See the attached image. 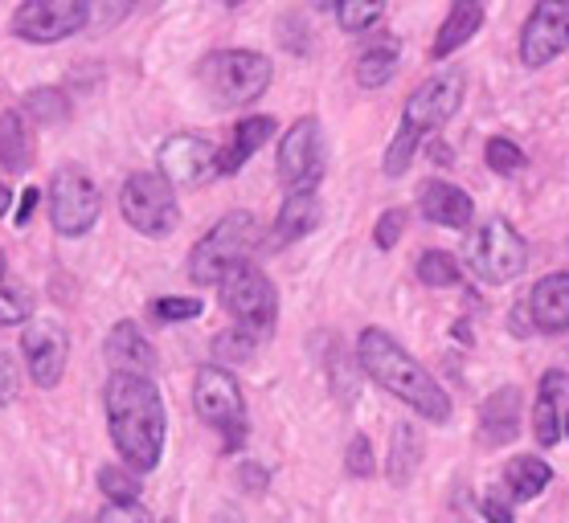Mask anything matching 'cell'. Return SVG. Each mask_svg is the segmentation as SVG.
Wrapping results in <instances>:
<instances>
[{
  "mask_svg": "<svg viewBox=\"0 0 569 523\" xmlns=\"http://www.w3.org/2000/svg\"><path fill=\"white\" fill-rule=\"evenodd\" d=\"M107 430L116 450L128 459L131 471H156L164 459V434H169V413L164 396L152 376L140 372H111L103 389Z\"/></svg>",
  "mask_w": 569,
  "mask_h": 523,
  "instance_id": "6da1fadb",
  "label": "cell"
},
{
  "mask_svg": "<svg viewBox=\"0 0 569 523\" xmlns=\"http://www.w3.org/2000/svg\"><path fill=\"white\" fill-rule=\"evenodd\" d=\"M357 360L361 369L373 376L389 396H398L401 405H410L418 418H427L435 425L451 422V396L435 376L427 372L422 360H415L406 348L386 332V328H365L357 340Z\"/></svg>",
  "mask_w": 569,
  "mask_h": 523,
  "instance_id": "7a4b0ae2",
  "label": "cell"
},
{
  "mask_svg": "<svg viewBox=\"0 0 569 523\" xmlns=\"http://www.w3.org/2000/svg\"><path fill=\"white\" fill-rule=\"evenodd\" d=\"M463 94H467V70L463 66H447L439 74H430L427 82L406 99L398 135H393V143L386 148V177H406V168H410V160L418 155L422 140L451 123L455 111L463 107Z\"/></svg>",
  "mask_w": 569,
  "mask_h": 523,
  "instance_id": "3957f363",
  "label": "cell"
},
{
  "mask_svg": "<svg viewBox=\"0 0 569 523\" xmlns=\"http://www.w3.org/2000/svg\"><path fill=\"white\" fill-rule=\"evenodd\" d=\"M271 78V58H262L259 50H218L197 66V82L206 87L213 107H250L267 94Z\"/></svg>",
  "mask_w": 569,
  "mask_h": 523,
  "instance_id": "277c9868",
  "label": "cell"
},
{
  "mask_svg": "<svg viewBox=\"0 0 569 523\" xmlns=\"http://www.w3.org/2000/svg\"><path fill=\"white\" fill-rule=\"evenodd\" d=\"M254 245H259V218L247 213V209H233V213H226L193 245V254H189V279L197 286H218L221 274L230 266H238V262H247Z\"/></svg>",
  "mask_w": 569,
  "mask_h": 523,
  "instance_id": "5b68a950",
  "label": "cell"
},
{
  "mask_svg": "<svg viewBox=\"0 0 569 523\" xmlns=\"http://www.w3.org/2000/svg\"><path fill=\"white\" fill-rule=\"evenodd\" d=\"M221 306L230 311L238 328H247L250 335H274V323H279V291L274 282L267 279V270L254 266V262H238L221 274Z\"/></svg>",
  "mask_w": 569,
  "mask_h": 523,
  "instance_id": "8992f818",
  "label": "cell"
},
{
  "mask_svg": "<svg viewBox=\"0 0 569 523\" xmlns=\"http://www.w3.org/2000/svg\"><path fill=\"white\" fill-rule=\"evenodd\" d=\"M193 405L197 418L226 437V450H238L247 442V401H242V389L230 369H221V364L197 369Z\"/></svg>",
  "mask_w": 569,
  "mask_h": 523,
  "instance_id": "52a82bcc",
  "label": "cell"
},
{
  "mask_svg": "<svg viewBox=\"0 0 569 523\" xmlns=\"http://www.w3.org/2000/svg\"><path fill=\"white\" fill-rule=\"evenodd\" d=\"M119 213L143 238H169L181 221V204L160 172H131L119 189Z\"/></svg>",
  "mask_w": 569,
  "mask_h": 523,
  "instance_id": "ba28073f",
  "label": "cell"
},
{
  "mask_svg": "<svg viewBox=\"0 0 569 523\" xmlns=\"http://www.w3.org/2000/svg\"><path fill=\"white\" fill-rule=\"evenodd\" d=\"M46 201H50L53 230L62 233V238H87V233L94 230L99 213H103L99 184H94V180L74 164H66V168L53 172Z\"/></svg>",
  "mask_w": 569,
  "mask_h": 523,
  "instance_id": "9c48e42d",
  "label": "cell"
},
{
  "mask_svg": "<svg viewBox=\"0 0 569 523\" xmlns=\"http://www.w3.org/2000/svg\"><path fill=\"white\" fill-rule=\"evenodd\" d=\"M467 262L483 282H512L529 266V242L505 218H492L467 238Z\"/></svg>",
  "mask_w": 569,
  "mask_h": 523,
  "instance_id": "30bf717a",
  "label": "cell"
},
{
  "mask_svg": "<svg viewBox=\"0 0 569 523\" xmlns=\"http://www.w3.org/2000/svg\"><path fill=\"white\" fill-rule=\"evenodd\" d=\"M91 21V0H21L13 13V38L53 46L82 33Z\"/></svg>",
  "mask_w": 569,
  "mask_h": 523,
  "instance_id": "8fae6325",
  "label": "cell"
},
{
  "mask_svg": "<svg viewBox=\"0 0 569 523\" xmlns=\"http://www.w3.org/2000/svg\"><path fill=\"white\" fill-rule=\"evenodd\" d=\"M323 164H328V148H323L320 119H296L291 131H283V140H279V184L287 192L316 189L323 180Z\"/></svg>",
  "mask_w": 569,
  "mask_h": 523,
  "instance_id": "7c38bea8",
  "label": "cell"
},
{
  "mask_svg": "<svg viewBox=\"0 0 569 523\" xmlns=\"http://www.w3.org/2000/svg\"><path fill=\"white\" fill-rule=\"evenodd\" d=\"M569 50V0H537L525 29H520V62L549 66Z\"/></svg>",
  "mask_w": 569,
  "mask_h": 523,
  "instance_id": "4fadbf2b",
  "label": "cell"
},
{
  "mask_svg": "<svg viewBox=\"0 0 569 523\" xmlns=\"http://www.w3.org/2000/svg\"><path fill=\"white\" fill-rule=\"evenodd\" d=\"M156 164H160V177L169 184H206L209 177H218V148L206 140V135H193V131H177L160 143L156 152Z\"/></svg>",
  "mask_w": 569,
  "mask_h": 523,
  "instance_id": "5bb4252c",
  "label": "cell"
},
{
  "mask_svg": "<svg viewBox=\"0 0 569 523\" xmlns=\"http://www.w3.org/2000/svg\"><path fill=\"white\" fill-rule=\"evenodd\" d=\"M21 356H26V369L33 376L38 389H53L62 381L66 372V356H70V340L58 323H26L21 332Z\"/></svg>",
  "mask_w": 569,
  "mask_h": 523,
  "instance_id": "9a60e30c",
  "label": "cell"
},
{
  "mask_svg": "<svg viewBox=\"0 0 569 523\" xmlns=\"http://www.w3.org/2000/svg\"><path fill=\"white\" fill-rule=\"evenodd\" d=\"M418 204H422V218L442 230H467L476 221V201L451 180H427L418 192Z\"/></svg>",
  "mask_w": 569,
  "mask_h": 523,
  "instance_id": "2e32d148",
  "label": "cell"
},
{
  "mask_svg": "<svg viewBox=\"0 0 569 523\" xmlns=\"http://www.w3.org/2000/svg\"><path fill=\"white\" fill-rule=\"evenodd\" d=\"M569 393V376L561 369H549L537 384V405H532V434H537V446H557L561 442V425H566V413H561V401Z\"/></svg>",
  "mask_w": 569,
  "mask_h": 523,
  "instance_id": "e0dca14e",
  "label": "cell"
},
{
  "mask_svg": "<svg viewBox=\"0 0 569 523\" xmlns=\"http://www.w3.org/2000/svg\"><path fill=\"white\" fill-rule=\"evenodd\" d=\"M103 352H107V360H111V369L116 372H140V376H152L156 364H160L152 340H148V335H143L131 320H119L116 328H111Z\"/></svg>",
  "mask_w": 569,
  "mask_h": 523,
  "instance_id": "ac0fdd59",
  "label": "cell"
},
{
  "mask_svg": "<svg viewBox=\"0 0 569 523\" xmlns=\"http://www.w3.org/2000/svg\"><path fill=\"white\" fill-rule=\"evenodd\" d=\"M323 218V204L316 197V189H296L287 192V201L279 204V218H274L271 230V250H283V245L308 238Z\"/></svg>",
  "mask_w": 569,
  "mask_h": 523,
  "instance_id": "d6986e66",
  "label": "cell"
},
{
  "mask_svg": "<svg viewBox=\"0 0 569 523\" xmlns=\"http://www.w3.org/2000/svg\"><path fill=\"white\" fill-rule=\"evenodd\" d=\"M529 315L532 328L549 335L569 332V274H545L529 291Z\"/></svg>",
  "mask_w": 569,
  "mask_h": 523,
  "instance_id": "ffe728a7",
  "label": "cell"
},
{
  "mask_svg": "<svg viewBox=\"0 0 569 523\" xmlns=\"http://www.w3.org/2000/svg\"><path fill=\"white\" fill-rule=\"evenodd\" d=\"M520 434V393L517 389H496L479 409V437L488 446H508Z\"/></svg>",
  "mask_w": 569,
  "mask_h": 523,
  "instance_id": "44dd1931",
  "label": "cell"
},
{
  "mask_svg": "<svg viewBox=\"0 0 569 523\" xmlns=\"http://www.w3.org/2000/svg\"><path fill=\"white\" fill-rule=\"evenodd\" d=\"M271 135H274V119L271 115L242 119V123L233 128L230 143L218 152V177H233V172H242V164L259 152L262 143H271Z\"/></svg>",
  "mask_w": 569,
  "mask_h": 523,
  "instance_id": "7402d4cb",
  "label": "cell"
},
{
  "mask_svg": "<svg viewBox=\"0 0 569 523\" xmlns=\"http://www.w3.org/2000/svg\"><path fill=\"white\" fill-rule=\"evenodd\" d=\"M479 26H483V0H455L447 21L439 26V38L430 46V58L442 62V58L459 53L479 33Z\"/></svg>",
  "mask_w": 569,
  "mask_h": 523,
  "instance_id": "603a6c76",
  "label": "cell"
},
{
  "mask_svg": "<svg viewBox=\"0 0 569 523\" xmlns=\"http://www.w3.org/2000/svg\"><path fill=\"white\" fill-rule=\"evenodd\" d=\"M398 62H401V38H393V33H381V38H373L369 46L361 50V58H357V82H361L365 90H381L389 82V78L398 74Z\"/></svg>",
  "mask_w": 569,
  "mask_h": 523,
  "instance_id": "cb8c5ba5",
  "label": "cell"
},
{
  "mask_svg": "<svg viewBox=\"0 0 569 523\" xmlns=\"http://www.w3.org/2000/svg\"><path fill=\"white\" fill-rule=\"evenodd\" d=\"M33 164V135H29V119L21 111H4L0 115V172L4 177H21Z\"/></svg>",
  "mask_w": 569,
  "mask_h": 523,
  "instance_id": "d4e9b609",
  "label": "cell"
},
{
  "mask_svg": "<svg viewBox=\"0 0 569 523\" xmlns=\"http://www.w3.org/2000/svg\"><path fill=\"white\" fill-rule=\"evenodd\" d=\"M549 483H553V466L545 459H537V454H520V459H512L505 466V486L512 503H529Z\"/></svg>",
  "mask_w": 569,
  "mask_h": 523,
  "instance_id": "484cf974",
  "label": "cell"
},
{
  "mask_svg": "<svg viewBox=\"0 0 569 523\" xmlns=\"http://www.w3.org/2000/svg\"><path fill=\"white\" fill-rule=\"evenodd\" d=\"M418 459H422V437L415 425H393V442H389V483L406 486L415 479Z\"/></svg>",
  "mask_w": 569,
  "mask_h": 523,
  "instance_id": "4316f807",
  "label": "cell"
},
{
  "mask_svg": "<svg viewBox=\"0 0 569 523\" xmlns=\"http://www.w3.org/2000/svg\"><path fill=\"white\" fill-rule=\"evenodd\" d=\"M21 115L33 119V128H58V123L70 119V99H66V90H58V87H38L26 94Z\"/></svg>",
  "mask_w": 569,
  "mask_h": 523,
  "instance_id": "83f0119b",
  "label": "cell"
},
{
  "mask_svg": "<svg viewBox=\"0 0 569 523\" xmlns=\"http://www.w3.org/2000/svg\"><path fill=\"white\" fill-rule=\"evenodd\" d=\"M29 320H33V294L4 274L0 279V328H21Z\"/></svg>",
  "mask_w": 569,
  "mask_h": 523,
  "instance_id": "f1b7e54d",
  "label": "cell"
},
{
  "mask_svg": "<svg viewBox=\"0 0 569 523\" xmlns=\"http://www.w3.org/2000/svg\"><path fill=\"white\" fill-rule=\"evenodd\" d=\"M415 270L427 286H459V282H463V266H459L455 254H447V250H427V254L418 258Z\"/></svg>",
  "mask_w": 569,
  "mask_h": 523,
  "instance_id": "f546056e",
  "label": "cell"
},
{
  "mask_svg": "<svg viewBox=\"0 0 569 523\" xmlns=\"http://www.w3.org/2000/svg\"><path fill=\"white\" fill-rule=\"evenodd\" d=\"M386 13V0H340L337 21L345 33H369Z\"/></svg>",
  "mask_w": 569,
  "mask_h": 523,
  "instance_id": "4dcf8cb0",
  "label": "cell"
},
{
  "mask_svg": "<svg viewBox=\"0 0 569 523\" xmlns=\"http://www.w3.org/2000/svg\"><path fill=\"white\" fill-rule=\"evenodd\" d=\"M259 352V335H250L247 328H230V332L213 335V360L221 364H247Z\"/></svg>",
  "mask_w": 569,
  "mask_h": 523,
  "instance_id": "1f68e13d",
  "label": "cell"
},
{
  "mask_svg": "<svg viewBox=\"0 0 569 523\" xmlns=\"http://www.w3.org/2000/svg\"><path fill=\"white\" fill-rule=\"evenodd\" d=\"M99 491L111 503H140V479L131 474V466H99Z\"/></svg>",
  "mask_w": 569,
  "mask_h": 523,
  "instance_id": "d6a6232c",
  "label": "cell"
},
{
  "mask_svg": "<svg viewBox=\"0 0 569 523\" xmlns=\"http://www.w3.org/2000/svg\"><path fill=\"white\" fill-rule=\"evenodd\" d=\"M483 160L492 164V172H500V177H517V172H525V152H520L517 143L505 140V135H496V140H488V148H483Z\"/></svg>",
  "mask_w": 569,
  "mask_h": 523,
  "instance_id": "836d02e7",
  "label": "cell"
},
{
  "mask_svg": "<svg viewBox=\"0 0 569 523\" xmlns=\"http://www.w3.org/2000/svg\"><path fill=\"white\" fill-rule=\"evenodd\" d=\"M136 9V0H91V21H87V29H94V33H107V29L123 26V17Z\"/></svg>",
  "mask_w": 569,
  "mask_h": 523,
  "instance_id": "e575fe53",
  "label": "cell"
},
{
  "mask_svg": "<svg viewBox=\"0 0 569 523\" xmlns=\"http://www.w3.org/2000/svg\"><path fill=\"white\" fill-rule=\"evenodd\" d=\"M206 311L201 299H181V294H172V299H156L152 303V315L160 323H184V320H197Z\"/></svg>",
  "mask_w": 569,
  "mask_h": 523,
  "instance_id": "d590c367",
  "label": "cell"
},
{
  "mask_svg": "<svg viewBox=\"0 0 569 523\" xmlns=\"http://www.w3.org/2000/svg\"><path fill=\"white\" fill-rule=\"evenodd\" d=\"M406 221H410V213H406V209H386V213L377 218V225H373L377 250H393V245L401 242V233H406Z\"/></svg>",
  "mask_w": 569,
  "mask_h": 523,
  "instance_id": "8d00e7d4",
  "label": "cell"
},
{
  "mask_svg": "<svg viewBox=\"0 0 569 523\" xmlns=\"http://www.w3.org/2000/svg\"><path fill=\"white\" fill-rule=\"evenodd\" d=\"M345 471H349L352 479H369V474H373V442L365 434L352 437L349 450H345Z\"/></svg>",
  "mask_w": 569,
  "mask_h": 523,
  "instance_id": "74e56055",
  "label": "cell"
},
{
  "mask_svg": "<svg viewBox=\"0 0 569 523\" xmlns=\"http://www.w3.org/2000/svg\"><path fill=\"white\" fill-rule=\"evenodd\" d=\"M21 393V372H17L13 356L9 352H0V409H9Z\"/></svg>",
  "mask_w": 569,
  "mask_h": 523,
  "instance_id": "f35d334b",
  "label": "cell"
},
{
  "mask_svg": "<svg viewBox=\"0 0 569 523\" xmlns=\"http://www.w3.org/2000/svg\"><path fill=\"white\" fill-rule=\"evenodd\" d=\"M99 523H152V515L140 503H107L99 511Z\"/></svg>",
  "mask_w": 569,
  "mask_h": 523,
  "instance_id": "ab89813d",
  "label": "cell"
},
{
  "mask_svg": "<svg viewBox=\"0 0 569 523\" xmlns=\"http://www.w3.org/2000/svg\"><path fill=\"white\" fill-rule=\"evenodd\" d=\"M238 479H242V486H247L250 495H262V491H267V483H271V474L262 471V466H254V462H242Z\"/></svg>",
  "mask_w": 569,
  "mask_h": 523,
  "instance_id": "60d3db41",
  "label": "cell"
},
{
  "mask_svg": "<svg viewBox=\"0 0 569 523\" xmlns=\"http://www.w3.org/2000/svg\"><path fill=\"white\" fill-rule=\"evenodd\" d=\"M479 511H483V520L488 523H517L512 520V507H508L500 495H488L483 503H479Z\"/></svg>",
  "mask_w": 569,
  "mask_h": 523,
  "instance_id": "b9f144b4",
  "label": "cell"
},
{
  "mask_svg": "<svg viewBox=\"0 0 569 523\" xmlns=\"http://www.w3.org/2000/svg\"><path fill=\"white\" fill-rule=\"evenodd\" d=\"M38 204H41V192L38 189H26L21 192V204H17V225H21V230H26L29 221H33V213H38Z\"/></svg>",
  "mask_w": 569,
  "mask_h": 523,
  "instance_id": "7bdbcfd3",
  "label": "cell"
},
{
  "mask_svg": "<svg viewBox=\"0 0 569 523\" xmlns=\"http://www.w3.org/2000/svg\"><path fill=\"white\" fill-rule=\"evenodd\" d=\"M9 209H13V192H9V184H4V180H0V218H4V213H9Z\"/></svg>",
  "mask_w": 569,
  "mask_h": 523,
  "instance_id": "ee69618b",
  "label": "cell"
},
{
  "mask_svg": "<svg viewBox=\"0 0 569 523\" xmlns=\"http://www.w3.org/2000/svg\"><path fill=\"white\" fill-rule=\"evenodd\" d=\"M311 9H320V13H328V9H337L340 0H308Z\"/></svg>",
  "mask_w": 569,
  "mask_h": 523,
  "instance_id": "f6af8a7d",
  "label": "cell"
},
{
  "mask_svg": "<svg viewBox=\"0 0 569 523\" xmlns=\"http://www.w3.org/2000/svg\"><path fill=\"white\" fill-rule=\"evenodd\" d=\"M9 274V258H4V250H0V279Z\"/></svg>",
  "mask_w": 569,
  "mask_h": 523,
  "instance_id": "bcb514c9",
  "label": "cell"
},
{
  "mask_svg": "<svg viewBox=\"0 0 569 523\" xmlns=\"http://www.w3.org/2000/svg\"><path fill=\"white\" fill-rule=\"evenodd\" d=\"M226 9H242V4H250V0H221Z\"/></svg>",
  "mask_w": 569,
  "mask_h": 523,
  "instance_id": "7dc6e473",
  "label": "cell"
},
{
  "mask_svg": "<svg viewBox=\"0 0 569 523\" xmlns=\"http://www.w3.org/2000/svg\"><path fill=\"white\" fill-rule=\"evenodd\" d=\"M561 434H569V418H566V425H561Z\"/></svg>",
  "mask_w": 569,
  "mask_h": 523,
  "instance_id": "c3c4849f",
  "label": "cell"
},
{
  "mask_svg": "<svg viewBox=\"0 0 569 523\" xmlns=\"http://www.w3.org/2000/svg\"><path fill=\"white\" fill-rule=\"evenodd\" d=\"M70 523H87V520H70Z\"/></svg>",
  "mask_w": 569,
  "mask_h": 523,
  "instance_id": "681fc988",
  "label": "cell"
}]
</instances>
